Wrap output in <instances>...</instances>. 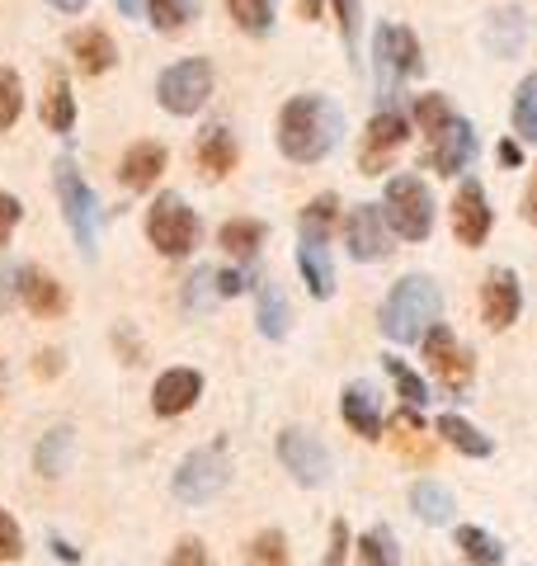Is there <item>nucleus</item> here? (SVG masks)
I'll use <instances>...</instances> for the list:
<instances>
[{
  "mask_svg": "<svg viewBox=\"0 0 537 566\" xmlns=\"http://www.w3.org/2000/svg\"><path fill=\"white\" fill-rule=\"evenodd\" d=\"M345 137V114L326 95H293L278 114V151L297 166H316Z\"/></svg>",
  "mask_w": 537,
  "mask_h": 566,
  "instance_id": "obj_1",
  "label": "nucleus"
},
{
  "mask_svg": "<svg viewBox=\"0 0 537 566\" xmlns=\"http://www.w3.org/2000/svg\"><path fill=\"white\" fill-rule=\"evenodd\" d=\"M443 316V293L429 274H406L397 279V289L382 303V335L397 345H415L424 340V331Z\"/></svg>",
  "mask_w": 537,
  "mask_h": 566,
  "instance_id": "obj_2",
  "label": "nucleus"
},
{
  "mask_svg": "<svg viewBox=\"0 0 537 566\" xmlns=\"http://www.w3.org/2000/svg\"><path fill=\"white\" fill-rule=\"evenodd\" d=\"M372 66H378V91L391 104L401 85L415 81L420 71H424L415 29H406V24H378V33H372Z\"/></svg>",
  "mask_w": 537,
  "mask_h": 566,
  "instance_id": "obj_3",
  "label": "nucleus"
},
{
  "mask_svg": "<svg viewBox=\"0 0 537 566\" xmlns=\"http://www.w3.org/2000/svg\"><path fill=\"white\" fill-rule=\"evenodd\" d=\"M382 212H387V227L406 241H424L434 232V193L420 175H391L387 193H382Z\"/></svg>",
  "mask_w": 537,
  "mask_h": 566,
  "instance_id": "obj_4",
  "label": "nucleus"
},
{
  "mask_svg": "<svg viewBox=\"0 0 537 566\" xmlns=\"http://www.w3.org/2000/svg\"><path fill=\"white\" fill-rule=\"evenodd\" d=\"M147 237L166 260H185L199 245V212L179 199V193H160L147 208Z\"/></svg>",
  "mask_w": 537,
  "mask_h": 566,
  "instance_id": "obj_5",
  "label": "nucleus"
},
{
  "mask_svg": "<svg viewBox=\"0 0 537 566\" xmlns=\"http://www.w3.org/2000/svg\"><path fill=\"white\" fill-rule=\"evenodd\" d=\"M212 95V62L208 57H185V62H175L160 71V81H156V99H160V109H170L179 118H189V114H199L203 104Z\"/></svg>",
  "mask_w": 537,
  "mask_h": 566,
  "instance_id": "obj_6",
  "label": "nucleus"
},
{
  "mask_svg": "<svg viewBox=\"0 0 537 566\" xmlns=\"http://www.w3.org/2000/svg\"><path fill=\"white\" fill-rule=\"evenodd\" d=\"M57 199H62L66 227H71V237H76L81 255L95 260V251H99V203H95V193H90V185L81 180L71 161H57Z\"/></svg>",
  "mask_w": 537,
  "mask_h": 566,
  "instance_id": "obj_7",
  "label": "nucleus"
},
{
  "mask_svg": "<svg viewBox=\"0 0 537 566\" xmlns=\"http://www.w3.org/2000/svg\"><path fill=\"white\" fill-rule=\"evenodd\" d=\"M231 476V463H227V444H208V449H193L185 463L175 472V495L185 505H203L212 501Z\"/></svg>",
  "mask_w": 537,
  "mask_h": 566,
  "instance_id": "obj_8",
  "label": "nucleus"
},
{
  "mask_svg": "<svg viewBox=\"0 0 537 566\" xmlns=\"http://www.w3.org/2000/svg\"><path fill=\"white\" fill-rule=\"evenodd\" d=\"M424 359H429V374H434L443 382V392H453L462 397L472 387V374H476V364H472V354L457 345V335L448 331L443 322H434L424 331Z\"/></svg>",
  "mask_w": 537,
  "mask_h": 566,
  "instance_id": "obj_9",
  "label": "nucleus"
},
{
  "mask_svg": "<svg viewBox=\"0 0 537 566\" xmlns=\"http://www.w3.org/2000/svg\"><path fill=\"white\" fill-rule=\"evenodd\" d=\"M406 137H410V118L401 109H378L368 123V133H364V147H358V170L364 175H382L387 161L406 147Z\"/></svg>",
  "mask_w": 537,
  "mask_h": 566,
  "instance_id": "obj_10",
  "label": "nucleus"
},
{
  "mask_svg": "<svg viewBox=\"0 0 537 566\" xmlns=\"http://www.w3.org/2000/svg\"><path fill=\"white\" fill-rule=\"evenodd\" d=\"M278 463L288 468L293 482H302V486H326L330 482V453L307 430H283L278 434Z\"/></svg>",
  "mask_w": 537,
  "mask_h": 566,
  "instance_id": "obj_11",
  "label": "nucleus"
},
{
  "mask_svg": "<svg viewBox=\"0 0 537 566\" xmlns=\"http://www.w3.org/2000/svg\"><path fill=\"white\" fill-rule=\"evenodd\" d=\"M345 245L354 260H387L391 255V227L382 203H358L345 218Z\"/></svg>",
  "mask_w": 537,
  "mask_h": 566,
  "instance_id": "obj_12",
  "label": "nucleus"
},
{
  "mask_svg": "<svg viewBox=\"0 0 537 566\" xmlns=\"http://www.w3.org/2000/svg\"><path fill=\"white\" fill-rule=\"evenodd\" d=\"M491 227H495V212L486 189H481V180H462L453 193V237L462 245H486Z\"/></svg>",
  "mask_w": 537,
  "mask_h": 566,
  "instance_id": "obj_13",
  "label": "nucleus"
},
{
  "mask_svg": "<svg viewBox=\"0 0 537 566\" xmlns=\"http://www.w3.org/2000/svg\"><path fill=\"white\" fill-rule=\"evenodd\" d=\"M476 161V128L467 118H448L443 128L434 133V147H429V166H434L439 175H462Z\"/></svg>",
  "mask_w": 537,
  "mask_h": 566,
  "instance_id": "obj_14",
  "label": "nucleus"
},
{
  "mask_svg": "<svg viewBox=\"0 0 537 566\" xmlns=\"http://www.w3.org/2000/svg\"><path fill=\"white\" fill-rule=\"evenodd\" d=\"M518 307H524V293H518V274L514 270H491L481 283V316H486L491 331H505L518 322Z\"/></svg>",
  "mask_w": 537,
  "mask_h": 566,
  "instance_id": "obj_15",
  "label": "nucleus"
},
{
  "mask_svg": "<svg viewBox=\"0 0 537 566\" xmlns=\"http://www.w3.org/2000/svg\"><path fill=\"white\" fill-rule=\"evenodd\" d=\"M199 397H203V378L193 374V368H170V374H160L151 387L156 416H185Z\"/></svg>",
  "mask_w": 537,
  "mask_h": 566,
  "instance_id": "obj_16",
  "label": "nucleus"
},
{
  "mask_svg": "<svg viewBox=\"0 0 537 566\" xmlns=\"http://www.w3.org/2000/svg\"><path fill=\"white\" fill-rule=\"evenodd\" d=\"M166 161H170V151L160 147V142H137V147H128V156L118 161V180H123V189H133V193L151 189L160 175H166Z\"/></svg>",
  "mask_w": 537,
  "mask_h": 566,
  "instance_id": "obj_17",
  "label": "nucleus"
},
{
  "mask_svg": "<svg viewBox=\"0 0 537 566\" xmlns=\"http://www.w3.org/2000/svg\"><path fill=\"white\" fill-rule=\"evenodd\" d=\"M330 237H307L302 232V245H297V270L307 279L312 297H330L335 293V264H330Z\"/></svg>",
  "mask_w": 537,
  "mask_h": 566,
  "instance_id": "obj_18",
  "label": "nucleus"
},
{
  "mask_svg": "<svg viewBox=\"0 0 537 566\" xmlns=\"http://www.w3.org/2000/svg\"><path fill=\"white\" fill-rule=\"evenodd\" d=\"M66 52L76 57V66L85 71V76H104V71L118 62V48H114V39L104 29H76L66 39Z\"/></svg>",
  "mask_w": 537,
  "mask_h": 566,
  "instance_id": "obj_19",
  "label": "nucleus"
},
{
  "mask_svg": "<svg viewBox=\"0 0 537 566\" xmlns=\"http://www.w3.org/2000/svg\"><path fill=\"white\" fill-rule=\"evenodd\" d=\"M345 420L354 434L364 439H382V406H378V392H372V382H349L345 387Z\"/></svg>",
  "mask_w": 537,
  "mask_h": 566,
  "instance_id": "obj_20",
  "label": "nucleus"
},
{
  "mask_svg": "<svg viewBox=\"0 0 537 566\" xmlns=\"http://www.w3.org/2000/svg\"><path fill=\"white\" fill-rule=\"evenodd\" d=\"M20 303L33 316H62L66 312V293L57 279H48L43 270H20Z\"/></svg>",
  "mask_w": 537,
  "mask_h": 566,
  "instance_id": "obj_21",
  "label": "nucleus"
},
{
  "mask_svg": "<svg viewBox=\"0 0 537 566\" xmlns=\"http://www.w3.org/2000/svg\"><path fill=\"white\" fill-rule=\"evenodd\" d=\"M486 48L495 52V57H514L518 48H524V39H528V24H524V10L518 6H505V10H495L491 14V24H486Z\"/></svg>",
  "mask_w": 537,
  "mask_h": 566,
  "instance_id": "obj_22",
  "label": "nucleus"
},
{
  "mask_svg": "<svg viewBox=\"0 0 537 566\" xmlns=\"http://www.w3.org/2000/svg\"><path fill=\"white\" fill-rule=\"evenodd\" d=\"M236 137H231V128H222V123H212V128L199 137V166L203 175H212V180H222V175L236 170Z\"/></svg>",
  "mask_w": 537,
  "mask_h": 566,
  "instance_id": "obj_23",
  "label": "nucleus"
},
{
  "mask_svg": "<svg viewBox=\"0 0 537 566\" xmlns=\"http://www.w3.org/2000/svg\"><path fill=\"white\" fill-rule=\"evenodd\" d=\"M391 444H397V453L415 458V463H429V458H434V439L424 434V424H420V416H415V406L391 420Z\"/></svg>",
  "mask_w": 537,
  "mask_h": 566,
  "instance_id": "obj_24",
  "label": "nucleus"
},
{
  "mask_svg": "<svg viewBox=\"0 0 537 566\" xmlns=\"http://www.w3.org/2000/svg\"><path fill=\"white\" fill-rule=\"evenodd\" d=\"M218 245L227 255H236V260H255V251L264 245V222L255 218H231L222 232H218Z\"/></svg>",
  "mask_w": 537,
  "mask_h": 566,
  "instance_id": "obj_25",
  "label": "nucleus"
},
{
  "mask_svg": "<svg viewBox=\"0 0 537 566\" xmlns=\"http://www.w3.org/2000/svg\"><path fill=\"white\" fill-rule=\"evenodd\" d=\"M255 322H260V331L268 335V340H283V335H288L293 312H288V297H283L278 283H260V312H255Z\"/></svg>",
  "mask_w": 537,
  "mask_h": 566,
  "instance_id": "obj_26",
  "label": "nucleus"
},
{
  "mask_svg": "<svg viewBox=\"0 0 537 566\" xmlns=\"http://www.w3.org/2000/svg\"><path fill=\"white\" fill-rule=\"evenodd\" d=\"M71 449H76V434H71L66 424H57V430L43 434L39 453H33V468H39L43 476H62L71 468Z\"/></svg>",
  "mask_w": 537,
  "mask_h": 566,
  "instance_id": "obj_27",
  "label": "nucleus"
},
{
  "mask_svg": "<svg viewBox=\"0 0 537 566\" xmlns=\"http://www.w3.org/2000/svg\"><path fill=\"white\" fill-rule=\"evenodd\" d=\"M203 0H147V20L156 33H179L199 20Z\"/></svg>",
  "mask_w": 537,
  "mask_h": 566,
  "instance_id": "obj_28",
  "label": "nucleus"
},
{
  "mask_svg": "<svg viewBox=\"0 0 537 566\" xmlns=\"http://www.w3.org/2000/svg\"><path fill=\"white\" fill-rule=\"evenodd\" d=\"M227 10L236 20V29L250 33V39H264L278 20V0H227Z\"/></svg>",
  "mask_w": 537,
  "mask_h": 566,
  "instance_id": "obj_29",
  "label": "nucleus"
},
{
  "mask_svg": "<svg viewBox=\"0 0 537 566\" xmlns=\"http://www.w3.org/2000/svg\"><path fill=\"white\" fill-rule=\"evenodd\" d=\"M439 434H443V439H448V444H453L457 453H467V458H491V449H495L491 439L476 430V424H467V420L453 416V411L439 416Z\"/></svg>",
  "mask_w": 537,
  "mask_h": 566,
  "instance_id": "obj_30",
  "label": "nucleus"
},
{
  "mask_svg": "<svg viewBox=\"0 0 537 566\" xmlns=\"http://www.w3.org/2000/svg\"><path fill=\"white\" fill-rule=\"evenodd\" d=\"M509 118H514V133H518V142H528V147H537V71H533V76L518 81Z\"/></svg>",
  "mask_w": 537,
  "mask_h": 566,
  "instance_id": "obj_31",
  "label": "nucleus"
},
{
  "mask_svg": "<svg viewBox=\"0 0 537 566\" xmlns=\"http://www.w3.org/2000/svg\"><path fill=\"white\" fill-rule=\"evenodd\" d=\"M43 123H48L52 133H71V123H76V99H71L66 76H52V81H48V95H43Z\"/></svg>",
  "mask_w": 537,
  "mask_h": 566,
  "instance_id": "obj_32",
  "label": "nucleus"
},
{
  "mask_svg": "<svg viewBox=\"0 0 537 566\" xmlns=\"http://www.w3.org/2000/svg\"><path fill=\"white\" fill-rule=\"evenodd\" d=\"M410 505H415V515L424 524H448L453 520V495H448L439 482H420L415 491H410Z\"/></svg>",
  "mask_w": 537,
  "mask_h": 566,
  "instance_id": "obj_33",
  "label": "nucleus"
},
{
  "mask_svg": "<svg viewBox=\"0 0 537 566\" xmlns=\"http://www.w3.org/2000/svg\"><path fill=\"white\" fill-rule=\"evenodd\" d=\"M457 547L467 553V562H476V566H499L505 562V547H499L486 528H476V524H462L457 528Z\"/></svg>",
  "mask_w": 537,
  "mask_h": 566,
  "instance_id": "obj_34",
  "label": "nucleus"
},
{
  "mask_svg": "<svg viewBox=\"0 0 537 566\" xmlns=\"http://www.w3.org/2000/svg\"><path fill=\"white\" fill-rule=\"evenodd\" d=\"M358 566H401V547L391 538V528H372L358 543Z\"/></svg>",
  "mask_w": 537,
  "mask_h": 566,
  "instance_id": "obj_35",
  "label": "nucleus"
},
{
  "mask_svg": "<svg viewBox=\"0 0 537 566\" xmlns=\"http://www.w3.org/2000/svg\"><path fill=\"white\" fill-rule=\"evenodd\" d=\"M250 566H288V543H283L278 528H264V534L245 547Z\"/></svg>",
  "mask_w": 537,
  "mask_h": 566,
  "instance_id": "obj_36",
  "label": "nucleus"
},
{
  "mask_svg": "<svg viewBox=\"0 0 537 566\" xmlns=\"http://www.w3.org/2000/svg\"><path fill=\"white\" fill-rule=\"evenodd\" d=\"M382 364H387V374H391V382H397V387H401V397H406V401H410V406H415V411H420V406L429 401V387H424V378L415 374V368H406V364L397 359V354H387V359H382Z\"/></svg>",
  "mask_w": 537,
  "mask_h": 566,
  "instance_id": "obj_37",
  "label": "nucleus"
},
{
  "mask_svg": "<svg viewBox=\"0 0 537 566\" xmlns=\"http://www.w3.org/2000/svg\"><path fill=\"white\" fill-rule=\"evenodd\" d=\"M20 114H24V85L10 66H0V128H14Z\"/></svg>",
  "mask_w": 537,
  "mask_h": 566,
  "instance_id": "obj_38",
  "label": "nucleus"
},
{
  "mask_svg": "<svg viewBox=\"0 0 537 566\" xmlns=\"http://www.w3.org/2000/svg\"><path fill=\"white\" fill-rule=\"evenodd\" d=\"M335 212H339V199H335V193H320V199H312L307 212H302V232H307V237H330Z\"/></svg>",
  "mask_w": 537,
  "mask_h": 566,
  "instance_id": "obj_39",
  "label": "nucleus"
},
{
  "mask_svg": "<svg viewBox=\"0 0 537 566\" xmlns=\"http://www.w3.org/2000/svg\"><path fill=\"white\" fill-rule=\"evenodd\" d=\"M448 118H453V109H448V99H443V95H420V99H415V109H410V123H420L429 137H434Z\"/></svg>",
  "mask_w": 537,
  "mask_h": 566,
  "instance_id": "obj_40",
  "label": "nucleus"
},
{
  "mask_svg": "<svg viewBox=\"0 0 537 566\" xmlns=\"http://www.w3.org/2000/svg\"><path fill=\"white\" fill-rule=\"evenodd\" d=\"M218 270H199V274H193L189 279V289H185V307L189 312H203V307H212V303H218Z\"/></svg>",
  "mask_w": 537,
  "mask_h": 566,
  "instance_id": "obj_41",
  "label": "nucleus"
},
{
  "mask_svg": "<svg viewBox=\"0 0 537 566\" xmlns=\"http://www.w3.org/2000/svg\"><path fill=\"white\" fill-rule=\"evenodd\" d=\"M24 553V534H20V524H14L6 510H0V562H14Z\"/></svg>",
  "mask_w": 537,
  "mask_h": 566,
  "instance_id": "obj_42",
  "label": "nucleus"
},
{
  "mask_svg": "<svg viewBox=\"0 0 537 566\" xmlns=\"http://www.w3.org/2000/svg\"><path fill=\"white\" fill-rule=\"evenodd\" d=\"M335 6V20H339V33H345L349 52L358 48V0H330Z\"/></svg>",
  "mask_w": 537,
  "mask_h": 566,
  "instance_id": "obj_43",
  "label": "nucleus"
},
{
  "mask_svg": "<svg viewBox=\"0 0 537 566\" xmlns=\"http://www.w3.org/2000/svg\"><path fill=\"white\" fill-rule=\"evenodd\" d=\"M166 566H208V547L199 538H179Z\"/></svg>",
  "mask_w": 537,
  "mask_h": 566,
  "instance_id": "obj_44",
  "label": "nucleus"
},
{
  "mask_svg": "<svg viewBox=\"0 0 537 566\" xmlns=\"http://www.w3.org/2000/svg\"><path fill=\"white\" fill-rule=\"evenodd\" d=\"M20 218H24L20 199H14V193H0V245L10 241V232H14V227H20Z\"/></svg>",
  "mask_w": 537,
  "mask_h": 566,
  "instance_id": "obj_45",
  "label": "nucleus"
},
{
  "mask_svg": "<svg viewBox=\"0 0 537 566\" xmlns=\"http://www.w3.org/2000/svg\"><path fill=\"white\" fill-rule=\"evenodd\" d=\"M345 553H349V524L335 520L330 524V553H326V566H345Z\"/></svg>",
  "mask_w": 537,
  "mask_h": 566,
  "instance_id": "obj_46",
  "label": "nucleus"
},
{
  "mask_svg": "<svg viewBox=\"0 0 537 566\" xmlns=\"http://www.w3.org/2000/svg\"><path fill=\"white\" fill-rule=\"evenodd\" d=\"M20 297V264H0V307H14Z\"/></svg>",
  "mask_w": 537,
  "mask_h": 566,
  "instance_id": "obj_47",
  "label": "nucleus"
},
{
  "mask_svg": "<svg viewBox=\"0 0 537 566\" xmlns=\"http://www.w3.org/2000/svg\"><path fill=\"white\" fill-rule=\"evenodd\" d=\"M241 289H250V274H245V270H227V274H218V293H222V297H236Z\"/></svg>",
  "mask_w": 537,
  "mask_h": 566,
  "instance_id": "obj_48",
  "label": "nucleus"
},
{
  "mask_svg": "<svg viewBox=\"0 0 537 566\" xmlns=\"http://www.w3.org/2000/svg\"><path fill=\"white\" fill-rule=\"evenodd\" d=\"M499 161H505L509 170H514V166H524V142H514V137L499 142Z\"/></svg>",
  "mask_w": 537,
  "mask_h": 566,
  "instance_id": "obj_49",
  "label": "nucleus"
},
{
  "mask_svg": "<svg viewBox=\"0 0 537 566\" xmlns=\"http://www.w3.org/2000/svg\"><path fill=\"white\" fill-rule=\"evenodd\" d=\"M33 368H39V378H48V374H52V378H57V374H62V354H52V349H43V354H39V364H33Z\"/></svg>",
  "mask_w": 537,
  "mask_h": 566,
  "instance_id": "obj_50",
  "label": "nucleus"
},
{
  "mask_svg": "<svg viewBox=\"0 0 537 566\" xmlns=\"http://www.w3.org/2000/svg\"><path fill=\"white\" fill-rule=\"evenodd\" d=\"M524 218L537 227V170H533V180H528V193H524Z\"/></svg>",
  "mask_w": 537,
  "mask_h": 566,
  "instance_id": "obj_51",
  "label": "nucleus"
},
{
  "mask_svg": "<svg viewBox=\"0 0 537 566\" xmlns=\"http://www.w3.org/2000/svg\"><path fill=\"white\" fill-rule=\"evenodd\" d=\"M114 6L128 14V20H137V14H147V0H114Z\"/></svg>",
  "mask_w": 537,
  "mask_h": 566,
  "instance_id": "obj_52",
  "label": "nucleus"
},
{
  "mask_svg": "<svg viewBox=\"0 0 537 566\" xmlns=\"http://www.w3.org/2000/svg\"><path fill=\"white\" fill-rule=\"evenodd\" d=\"M48 6H52V10H62V14H81L90 0H48Z\"/></svg>",
  "mask_w": 537,
  "mask_h": 566,
  "instance_id": "obj_53",
  "label": "nucleus"
},
{
  "mask_svg": "<svg viewBox=\"0 0 537 566\" xmlns=\"http://www.w3.org/2000/svg\"><path fill=\"white\" fill-rule=\"evenodd\" d=\"M52 547H57V557H62V562H76V547H66L62 538H52Z\"/></svg>",
  "mask_w": 537,
  "mask_h": 566,
  "instance_id": "obj_54",
  "label": "nucleus"
},
{
  "mask_svg": "<svg viewBox=\"0 0 537 566\" xmlns=\"http://www.w3.org/2000/svg\"><path fill=\"white\" fill-rule=\"evenodd\" d=\"M302 14H307V20H316V14H320V0H302Z\"/></svg>",
  "mask_w": 537,
  "mask_h": 566,
  "instance_id": "obj_55",
  "label": "nucleus"
}]
</instances>
